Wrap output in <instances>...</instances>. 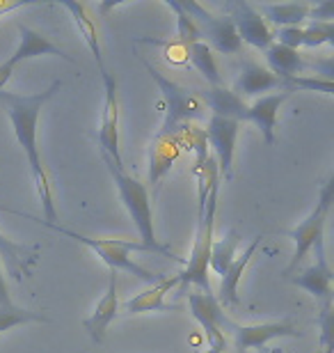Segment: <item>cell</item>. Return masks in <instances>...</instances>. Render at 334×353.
<instances>
[{
    "instance_id": "cell-20",
    "label": "cell",
    "mask_w": 334,
    "mask_h": 353,
    "mask_svg": "<svg viewBox=\"0 0 334 353\" xmlns=\"http://www.w3.org/2000/svg\"><path fill=\"white\" fill-rule=\"evenodd\" d=\"M200 99L213 110V115L227 117V119H236V122H245L247 103H243V99L233 94L231 90H227L222 85L209 88L206 92H202Z\"/></svg>"
},
{
    "instance_id": "cell-14",
    "label": "cell",
    "mask_w": 334,
    "mask_h": 353,
    "mask_svg": "<svg viewBox=\"0 0 334 353\" xmlns=\"http://www.w3.org/2000/svg\"><path fill=\"white\" fill-rule=\"evenodd\" d=\"M119 312V296H117V273L110 271L108 278V289H105L103 299L96 303L94 312H92L87 319L83 321L87 335L94 340L96 344H101L105 340V333H108V326L115 321V316Z\"/></svg>"
},
{
    "instance_id": "cell-28",
    "label": "cell",
    "mask_w": 334,
    "mask_h": 353,
    "mask_svg": "<svg viewBox=\"0 0 334 353\" xmlns=\"http://www.w3.org/2000/svg\"><path fill=\"white\" fill-rule=\"evenodd\" d=\"M169 10H174L176 14V41L181 46H190V44H197V41H204L200 28L193 21L190 14H186V10L181 7L179 0H165Z\"/></svg>"
},
{
    "instance_id": "cell-4",
    "label": "cell",
    "mask_w": 334,
    "mask_h": 353,
    "mask_svg": "<svg viewBox=\"0 0 334 353\" xmlns=\"http://www.w3.org/2000/svg\"><path fill=\"white\" fill-rule=\"evenodd\" d=\"M37 223L44 225V228H48V230L58 232V234H65L69 239H76V241L85 243L90 250H94L96 255L103 259V264L108 266L110 271L133 273V275H138L142 282H149V285H154V282H158L163 278V275H156L154 271H147L145 266L133 262L131 252H149L140 241H124V239H94V236H87V234H78V232L69 230V228H62V225H58V223H46V221H37Z\"/></svg>"
},
{
    "instance_id": "cell-37",
    "label": "cell",
    "mask_w": 334,
    "mask_h": 353,
    "mask_svg": "<svg viewBox=\"0 0 334 353\" xmlns=\"http://www.w3.org/2000/svg\"><path fill=\"white\" fill-rule=\"evenodd\" d=\"M25 3H0V17L7 12H12V10H19V7H23Z\"/></svg>"
},
{
    "instance_id": "cell-24",
    "label": "cell",
    "mask_w": 334,
    "mask_h": 353,
    "mask_svg": "<svg viewBox=\"0 0 334 353\" xmlns=\"http://www.w3.org/2000/svg\"><path fill=\"white\" fill-rule=\"evenodd\" d=\"M188 303H190V312H193V316L200 321V326L204 328L209 349L225 351L227 349V335L222 333V328H220L218 323L211 319L209 312H206V294H188Z\"/></svg>"
},
{
    "instance_id": "cell-16",
    "label": "cell",
    "mask_w": 334,
    "mask_h": 353,
    "mask_svg": "<svg viewBox=\"0 0 334 353\" xmlns=\"http://www.w3.org/2000/svg\"><path fill=\"white\" fill-rule=\"evenodd\" d=\"M261 241H264V236L254 239V241L243 250V255H238L236 259H233V264L229 266V271L222 275V282H220V292H218V299H216L220 303V307H222V305L225 307H236V305H240V296H238L240 278H243L245 268L250 266L252 257L257 255Z\"/></svg>"
},
{
    "instance_id": "cell-9",
    "label": "cell",
    "mask_w": 334,
    "mask_h": 353,
    "mask_svg": "<svg viewBox=\"0 0 334 353\" xmlns=\"http://www.w3.org/2000/svg\"><path fill=\"white\" fill-rule=\"evenodd\" d=\"M225 10H227V17L233 21V28H236L240 41H247L250 46L259 48V51H266V48L273 44L275 34L254 5L245 3V0H236V3L227 5Z\"/></svg>"
},
{
    "instance_id": "cell-38",
    "label": "cell",
    "mask_w": 334,
    "mask_h": 353,
    "mask_svg": "<svg viewBox=\"0 0 334 353\" xmlns=\"http://www.w3.org/2000/svg\"><path fill=\"white\" fill-rule=\"evenodd\" d=\"M206 353H225V351H213V349H209V351H206Z\"/></svg>"
},
{
    "instance_id": "cell-19",
    "label": "cell",
    "mask_w": 334,
    "mask_h": 353,
    "mask_svg": "<svg viewBox=\"0 0 334 353\" xmlns=\"http://www.w3.org/2000/svg\"><path fill=\"white\" fill-rule=\"evenodd\" d=\"M60 5L65 7L71 17H74L78 30H81L85 44H87L92 55H94L98 72H101V76H103L105 72H108V67H105V62H103V48H101V41H98V32H96L94 21H92V17L87 14V7H85L83 3H71V0H62Z\"/></svg>"
},
{
    "instance_id": "cell-17",
    "label": "cell",
    "mask_w": 334,
    "mask_h": 353,
    "mask_svg": "<svg viewBox=\"0 0 334 353\" xmlns=\"http://www.w3.org/2000/svg\"><path fill=\"white\" fill-rule=\"evenodd\" d=\"M179 285V275H172V278H160L158 282H154L147 292L138 294L135 299L126 301L124 303V310L126 312H133V314H145V312H174L179 310L176 305H167L165 303V294L169 289H174Z\"/></svg>"
},
{
    "instance_id": "cell-5",
    "label": "cell",
    "mask_w": 334,
    "mask_h": 353,
    "mask_svg": "<svg viewBox=\"0 0 334 353\" xmlns=\"http://www.w3.org/2000/svg\"><path fill=\"white\" fill-rule=\"evenodd\" d=\"M142 65L152 74L154 83L158 85V90L163 92V99H165V122H163L160 133H172L176 126L188 124V122H193V119H202L206 115V105L197 92L169 81L167 76H163L158 69L152 65V62L142 60Z\"/></svg>"
},
{
    "instance_id": "cell-12",
    "label": "cell",
    "mask_w": 334,
    "mask_h": 353,
    "mask_svg": "<svg viewBox=\"0 0 334 353\" xmlns=\"http://www.w3.org/2000/svg\"><path fill=\"white\" fill-rule=\"evenodd\" d=\"M181 138L176 129L172 133H160L149 145V183L156 188L169 174L174 163L181 157Z\"/></svg>"
},
{
    "instance_id": "cell-22",
    "label": "cell",
    "mask_w": 334,
    "mask_h": 353,
    "mask_svg": "<svg viewBox=\"0 0 334 353\" xmlns=\"http://www.w3.org/2000/svg\"><path fill=\"white\" fill-rule=\"evenodd\" d=\"M3 262L14 280H23L30 275V266L37 262V252L23 248L21 243L12 241L0 232V264Z\"/></svg>"
},
{
    "instance_id": "cell-8",
    "label": "cell",
    "mask_w": 334,
    "mask_h": 353,
    "mask_svg": "<svg viewBox=\"0 0 334 353\" xmlns=\"http://www.w3.org/2000/svg\"><path fill=\"white\" fill-rule=\"evenodd\" d=\"M105 85V101H103V117L101 129H98V152L108 157L112 163L124 168L122 152H119V97H117V81L110 72L103 76Z\"/></svg>"
},
{
    "instance_id": "cell-29",
    "label": "cell",
    "mask_w": 334,
    "mask_h": 353,
    "mask_svg": "<svg viewBox=\"0 0 334 353\" xmlns=\"http://www.w3.org/2000/svg\"><path fill=\"white\" fill-rule=\"evenodd\" d=\"M282 88L289 92L295 90H309V92H323V94L332 97L334 85L330 79H318V76H293V79L282 81Z\"/></svg>"
},
{
    "instance_id": "cell-18",
    "label": "cell",
    "mask_w": 334,
    "mask_h": 353,
    "mask_svg": "<svg viewBox=\"0 0 334 353\" xmlns=\"http://www.w3.org/2000/svg\"><path fill=\"white\" fill-rule=\"evenodd\" d=\"M270 90H284L282 79L270 74L266 67L254 65V62H245L231 92L243 99V97H257L261 92H270Z\"/></svg>"
},
{
    "instance_id": "cell-13",
    "label": "cell",
    "mask_w": 334,
    "mask_h": 353,
    "mask_svg": "<svg viewBox=\"0 0 334 353\" xmlns=\"http://www.w3.org/2000/svg\"><path fill=\"white\" fill-rule=\"evenodd\" d=\"M316 264L304 268L302 273H298L295 278H291L295 287H302L304 292H309L314 299L328 303L332 301V280H334V271L328 264V257H325V241H318L316 245Z\"/></svg>"
},
{
    "instance_id": "cell-35",
    "label": "cell",
    "mask_w": 334,
    "mask_h": 353,
    "mask_svg": "<svg viewBox=\"0 0 334 353\" xmlns=\"http://www.w3.org/2000/svg\"><path fill=\"white\" fill-rule=\"evenodd\" d=\"M19 62H23L21 60V55L14 51V55L7 62H3V65H0V90H5V85H7V81L12 79V74H14V67L19 65Z\"/></svg>"
},
{
    "instance_id": "cell-15",
    "label": "cell",
    "mask_w": 334,
    "mask_h": 353,
    "mask_svg": "<svg viewBox=\"0 0 334 353\" xmlns=\"http://www.w3.org/2000/svg\"><path fill=\"white\" fill-rule=\"evenodd\" d=\"M291 97L289 90L275 92V94H266L257 99L252 105H247L245 122H252L261 131V136L268 145H275V129H277V112H280L282 103Z\"/></svg>"
},
{
    "instance_id": "cell-23",
    "label": "cell",
    "mask_w": 334,
    "mask_h": 353,
    "mask_svg": "<svg viewBox=\"0 0 334 353\" xmlns=\"http://www.w3.org/2000/svg\"><path fill=\"white\" fill-rule=\"evenodd\" d=\"M19 34H21V41H19L17 53L21 55V60L39 58V55H60V58H65L67 62H74L71 55H67L60 46L51 44V41H48L44 34L37 32V30H32V28L19 26Z\"/></svg>"
},
{
    "instance_id": "cell-2",
    "label": "cell",
    "mask_w": 334,
    "mask_h": 353,
    "mask_svg": "<svg viewBox=\"0 0 334 353\" xmlns=\"http://www.w3.org/2000/svg\"><path fill=\"white\" fill-rule=\"evenodd\" d=\"M103 165L105 170L110 172L112 181H115V186L119 190V197H122L126 211H129L131 221L135 225V230H138V239L140 243L145 245L149 252H160V255H167L176 259V262H183L181 257H176L172 250H169V245L160 243L158 239H156V230H154V214H152V202H149V188L147 183L138 181L135 176H131L129 172L124 170V168L115 165L108 157H103Z\"/></svg>"
},
{
    "instance_id": "cell-34",
    "label": "cell",
    "mask_w": 334,
    "mask_h": 353,
    "mask_svg": "<svg viewBox=\"0 0 334 353\" xmlns=\"http://www.w3.org/2000/svg\"><path fill=\"white\" fill-rule=\"evenodd\" d=\"M316 23H332L334 19V0H325V3H318L314 7H309V17Z\"/></svg>"
},
{
    "instance_id": "cell-6",
    "label": "cell",
    "mask_w": 334,
    "mask_h": 353,
    "mask_svg": "<svg viewBox=\"0 0 334 353\" xmlns=\"http://www.w3.org/2000/svg\"><path fill=\"white\" fill-rule=\"evenodd\" d=\"M332 200H334V176L330 174L328 179H325L323 186H321V195H318V202H316V207L311 209V214L304 218L298 228L284 232L289 239H293V241H295L293 257H291L286 271H284L286 275L291 271H295L298 264L307 257V252L314 248L318 241H323V232H325V223H328V218H330Z\"/></svg>"
},
{
    "instance_id": "cell-21",
    "label": "cell",
    "mask_w": 334,
    "mask_h": 353,
    "mask_svg": "<svg viewBox=\"0 0 334 353\" xmlns=\"http://www.w3.org/2000/svg\"><path fill=\"white\" fill-rule=\"evenodd\" d=\"M266 62H268V72L275 74L277 79H282V81L293 79V76L302 74L304 69H307L300 51L286 48V46L277 44V41H273V44L266 48Z\"/></svg>"
},
{
    "instance_id": "cell-1",
    "label": "cell",
    "mask_w": 334,
    "mask_h": 353,
    "mask_svg": "<svg viewBox=\"0 0 334 353\" xmlns=\"http://www.w3.org/2000/svg\"><path fill=\"white\" fill-rule=\"evenodd\" d=\"M60 88H62V81H53L44 92H37V94H19V92L0 90V103L5 105L7 115H10V122L14 126V136H17L21 150H23L25 159H28V165H30L34 188H37L41 207H44V221L46 223L58 221V211H55L51 181H48L46 168H44V163H41V154H39V147H37V122H39V115H41L44 103Z\"/></svg>"
},
{
    "instance_id": "cell-10",
    "label": "cell",
    "mask_w": 334,
    "mask_h": 353,
    "mask_svg": "<svg viewBox=\"0 0 334 353\" xmlns=\"http://www.w3.org/2000/svg\"><path fill=\"white\" fill-rule=\"evenodd\" d=\"M240 122L236 119H227L211 115L209 126H206V140L216 152V163L220 179H231L233 176V150H236V138H238Z\"/></svg>"
},
{
    "instance_id": "cell-30",
    "label": "cell",
    "mask_w": 334,
    "mask_h": 353,
    "mask_svg": "<svg viewBox=\"0 0 334 353\" xmlns=\"http://www.w3.org/2000/svg\"><path fill=\"white\" fill-rule=\"evenodd\" d=\"M323 44H334V23H316V21H311L307 28H302V46L318 48Z\"/></svg>"
},
{
    "instance_id": "cell-26",
    "label": "cell",
    "mask_w": 334,
    "mask_h": 353,
    "mask_svg": "<svg viewBox=\"0 0 334 353\" xmlns=\"http://www.w3.org/2000/svg\"><path fill=\"white\" fill-rule=\"evenodd\" d=\"M240 245V236L236 230H229L220 241H213L211 245V257H209V268H213L220 278L229 271V266L236 259V250Z\"/></svg>"
},
{
    "instance_id": "cell-3",
    "label": "cell",
    "mask_w": 334,
    "mask_h": 353,
    "mask_svg": "<svg viewBox=\"0 0 334 353\" xmlns=\"http://www.w3.org/2000/svg\"><path fill=\"white\" fill-rule=\"evenodd\" d=\"M218 193H220V181L211 188L206 202L197 204L195 243H193V250H190L186 268L179 273V285L183 287L197 285L206 296L213 294L211 282H209V257H211V245H213V228H216Z\"/></svg>"
},
{
    "instance_id": "cell-11",
    "label": "cell",
    "mask_w": 334,
    "mask_h": 353,
    "mask_svg": "<svg viewBox=\"0 0 334 353\" xmlns=\"http://www.w3.org/2000/svg\"><path fill=\"white\" fill-rule=\"evenodd\" d=\"M227 330L233 335V344H236V349L240 353L247 349L264 347L266 342L277 340V337H300V333L295 330L293 323L286 319L270 321V323H257V326H238V323H233L231 319H227L222 326V333H227Z\"/></svg>"
},
{
    "instance_id": "cell-32",
    "label": "cell",
    "mask_w": 334,
    "mask_h": 353,
    "mask_svg": "<svg viewBox=\"0 0 334 353\" xmlns=\"http://www.w3.org/2000/svg\"><path fill=\"white\" fill-rule=\"evenodd\" d=\"M277 44H282V46L298 51V48L302 46V28L300 26L280 28V30H277Z\"/></svg>"
},
{
    "instance_id": "cell-33",
    "label": "cell",
    "mask_w": 334,
    "mask_h": 353,
    "mask_svg": "<svg viewBox=\"0 0 334 353\" xmlns=\"http://www.w3.org/2000/svg\"><path fill=\"white\" fill-rule=\"evenodd\" d=\"M321 342H323V351L332 349V301L323 303L321 310Z\"/></svg>"
},
{
    "instance_id": "cell-25",
    "label": "cell",
    "mask_w": 334,
    "mask_h": 353,
    "mask_svg": "<svg viewBox=\"0 0 334 353\" xmlns=\"http://www.w3.org/2000/svg\"><path fill=\"white\" fill-rule=\"evenodd\" d=\"M309 7L307 3H286V5H261L259 14L264 19H268L270 23L280 26V28H291V26H300L302 21H307L309 17Z\"/></svg>"
},
{
    "instance_id": "cell-36",
    "label": "cell",
    "mask_w": 334,
    "mask_h": 353,
    "mask_svg": "<svg viewBox=\"0 0 334 353\" xmlns=\"http://www.w3.org/2000/svg\"><path fill=\"white\" fill-rule=\"evenodd\" d=\"M17 305H14L12 296H10V289H7V282H5V275H3V264H0V310H14Z\"/></svg>"
},
{
    "instance_id": "cell-39",
    "label": "cell",
    "mask_w": 334,
    "mask_h": 353,
    "mask_svg": "<svg viewBox=\"0 0 334 353\" xmlns=\"http://www.w3.org/2000/svg\"><path fill=\"white\" fill-rule=\"evenodd\" d=\"M323 353H332V349H325V351H323Z\"/></svg>"
},
{
    "instance_id": "cell-31",
    "label": "cell",
    "mask_w": 334,
    "mask_h": 353,
    "mask_svg": "<svg viewBox=\"0 0 334 353\" xmlns=\"http://www.w3.org/2000/svg\"><path fill=\"white\" fill-rule=\"evenodd\" d=\"M142 41H147V44H158L165 48V60L172 62V65H186L188 62L186 46H181L179 41H174V44H169V41H156V39H142Z\"/></svg>"
},
{
    "instance_id": "cell-27",
    "label": "cell",
    "mask_w": 334,
    "mask_h": 353,
    "mask_svg": "<svg viewBox=\"0 0 334 353\" xmlns=\"http://www.w3.org/2000/svg\"><path fill=\"white\" fill-rule=\"evenodd\" d=\"M186 51H188V60L193 62V67L204 76L206 83H211V88H218L220 83H222V76H220L216 55H213L211 46L206 44V41H197V44L186 46Z\"/></svg>"
},
{
    "instance_id": "cell-7",
    "label": "cell",
    "mask_w": 334,
    "mask_h": 353,
    "mask_svg": "<svg viewBox=\"0 0 334 353\" xmlns=\"http://www.w3.org/2000/svg\"><path fill=\"white\" fill-rule=\"evenodd\" d=\"M181 7L186 10V14L193 17V21L200 28L202 37L209 39V44L216 48V51L225 53V55H233L243 48V41H240L236 28H233V21L227 17V14H211L206 7L197 5V3H181Z\"/></svg>"
}]
</instances>
